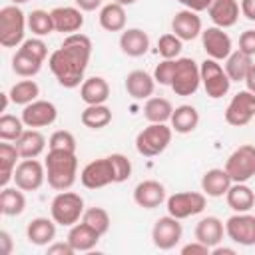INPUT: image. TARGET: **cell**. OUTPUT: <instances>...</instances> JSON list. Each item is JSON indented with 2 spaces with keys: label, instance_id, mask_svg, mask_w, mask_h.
Returning a JSON list of instances; mask_svg holds the SVG:
<instances>
[{
  "label": "cell",
  "instance_id": "obj_1",
  "mask_svg": "<svg viewBox=\"0 0 255 255\" xmlns=\"http://www.w3.org/2000/svg\"><path fill=\"white\" fill-rule=\"evenodd\" d=\"M92 56V40L86 34H68L58 50L48 58V66L62 88L74 90L82 86Z\"/></svg>",
  "mask_w": 255,
  "mask_h": 255
},
{
  "label": "cell",
  "instance_id": "obj_2",
  "mask_svg": "<svg viewBox=\"0 0 255 255\" xmlns=\"http://www.w3.org/2000/svg\"><path fill=\"white\" fill-rule=\"evenodd\" d=\"M44 165H46V179H48V185L52 189L66 191L76 183V177H78L76 151L48 149Z\"/></svg>",
  "mask_w": 255,
  "mask_h": 255
},
{
  "label": "cell",
  "instance_id": "obj_3",
  "mask_svg": "<svg viewBox=\"0 0 255 255\" xmlns=\"http://www.w3.org/2000/svg\"><path fill=\"white\" fill-rule=\"evenodd\" d=\"M28 18L18 8V4L4 6L0 10V44L4 48H20L24 42Z\"/></svg>",
  "mask_w": 255,
  "mask_h": 255
},
{
  "label": "cell",
  "instance_id": "obj_4",
  "mask_svg": "<svg viewBox=\"0 0 255 255\" xmlns=\"http://www.w3.org/2000/svg\"><path fill=\"white\" fill-rule=\"evenodd\" d=\"M84 199H82V195L80 193H76V191H60L54 199H52V203H50V215H52V219L58 223V225H62V227H72V225H76L80 219H82V215H84Z\"/></svg>",
  "mask_w": 255,
  "mask_h": 255
},
{
  "label": "cell",
  "instance_id": "obj_5",
  "mask_svg": "<svg viewBox=\"0 0 255 255\" xmlns=\"http://www.w3.org/2000/svg\"><path fill=\"white\" fill-rule=\"evenodd\" d=\"M173 129L167 124H149L135 135V149L143 157H155L171 143Z\"/></svg>",
  "mask_w": 255,
  "mask_h": 255
},
{
  "label": "cell",
  "instance_id": "obj_6",
  "mask_svg": "<svg viewBox=\"0 0 255 255\" xmlns=\"http://www.w3.org/2000/svg\"><path fill=\"white\" fill-rule=\"evenodd\" d=\"M201 86L199 64L193 58H175V70L169 88L177 96H193Z\"/></svg>",
  "mask_w": 255,
  "mask_h": 255
},
{
  "label": "cell",
  "instance_id": "obj_7",
  "mask_svg": "<svg viewBox=\"0 0 255 255\" xmlns=\"http://www.w3.org/2000/svg\"><path fill=\"white\" fill-rule=\"evenodd\" d=\"M199 74H201V86L211 100H219L229 92L231 80H229L225 68L217 60L205 58L199 64Z\"/></svg>",
  "mask_w": 255,
  "mask_h": 255
},
{
  "label": "cell",
  "instance_id": "obj_8",
  "mask_svg": "<svg viewBox=\"0 0 255 255\" xmlns=\"http://www.w3.org/2000/svg\"><path fill=\"white\" fill-rule=\"evenodd\" d=\"M225 171L233 183H247L251 177H255V145L243 143L233 149L225 161Z\"/></svg>",
  "mask_w": 255,
  "mask_h": 255
},
{
  "label": "cell",
  "instance_id": "obj_9",
  "mask_svg": "<svg viewBox=\"0 0 255 255\" xmlns=\"http://www.w3.org/2000/svg\"><path fill=\"white\" fill-rule=\"evenodd\" d=\"M165 205L167 213L181 221L201 213L207 205V195L203 191H177L165 199Z\"/></svg>",
  "mask_w": 255,
  "mask_h": 255
},
{
  "label": "cell",
  "instance_id": "obj_10",
  "mask_svg": "<svg viewBox=\"0 0 255 255\" xmlns=\"http://www.w3.org/2000/svg\"><path fill=\"white\" fill-rule=\"evenodd\" d=\"M80 181L88 189H100L110 183H116V171H114L110 155L98 157V159L86 163L84 169L80 171Z\"/></svg>",
  "mask_w": 255,
  "mask_h": 255
},
{
  "label": "cell",
  "instance_id": "obj_11",
  "mask_svg": "<svg viewBox=\"0 0 255 255\" xmlns=\"http://www.w3.org/2000/svg\"><path fill=\"white\" fill-rule=\"evenodd\" d=\"M255 118V94L249 90L237 92L225 108V122L233 128L247 126Z\"/></svg>",
  "mask_w": 255,
  "mask_h": 255
},
{
  "label": "cell",
  "instance_id": "obj_12",
  "mask_svg": "<svg viewBox=\"0 0 255 255\" xmlns=\"http://www.w3.org/2000/svg\"><path fill=\"white\" fill-rule=\"evenodd\" d=\"M181 235H183V227H181L179 219L169 213L159 217L151 227V241L161 251L173 249L181 241Z\"/></svg>",
  "mask_w": 255,
  "mask_h": 255
},
{
  "label": "cell",
  "instance_id": "obj_13",
  "mask_svg": "<svg viewBox=\"0 0 255 255\" xmlns=\"http://www.w3.org/2000/svg\"><path fill=\"white\" fill-rule=\"evenodd\" d=\"M12 181L22 191H36L46 181V165L40 163L36 157L22 159V161H18V165L14 169V179Z\"/></svg>",
  "mask_w": 255,
  "mask_h": 255
},
{
  "label": "cell",
  "instance_id": "obj_14",
  "mask_svg": "<svg viewBox=\"0 0 255 255\" xmlns=\"http://www.w3.org/2000/svg\"><path fill=\"white\" fill-rule=\"evenodd\" d=\"M225 235L237 245H255V215H251L249 211L233 213L225 221Z\"/></svg>",
  "mask_w": 255,
  "mask_h": 255
},
{
  "label": "cell",
  "instance_id": "obj_15",
  "mask_svg": "<svg viewBox=\"0 0 255 255\" xmlns=\"http://www.w3.org/2000/svg\"><path fill=\"white\" fill-rule=\"evenodd\" d=\"M201 46L207 58H213L217 62L227 60V56L233 52V42L229 34L219 26H209L201 32Z\"/></svg>",
  "mask_w": 255,
  "mask_h": 255
},
{
  "label": "cell",
  "instance_id": "obj_16",
  "mask_svg": "<svg viewBox=\"0 0 255 255\" xmlns=\"http://www.w3.org/2000/svg\"><path fill=\"white\" fill-rule=\"evenodd\" d=\"M20 118H22V122H24L26 128L38 129V128L52 126L56 122V118H58V110L48 100H34L32 104L24 106Z\"/></svg>",
  "mask_w": 255,
  "mask_h": 255
},
{
  "label": "cell",
  "instance_id": "obj_17",
  "mask_svg": "<svg viewBox=\"0 0 255 255\" xmlns=\"http://www.w3.org/2000/svg\"><path fill=\"white\" fill-rule=\"evenodd\" d=\"M171 32L183 40V42H189V40H195L197 36H201L203 32V24H201V18L197 16V12L193 10H179L175 12L173 20H171Z\"/></svg>",
  "mask_w": 255,
  "mask_h": 255
},
{
  "label": "cell",
  "instance_id": "obj_18",
  "mask_svg": "<svg viewBox=\"0 0 255 255\" xmlns=\"http://www.w3.org/2000/svg\"><path fill=\"white\" fill-rule=\"evenodd\" d=\"M167 199L165 195V187L163 183L155 181V179H145V181H139L133 189V201L143 207V209H155L159 207L163 201Z\"/></svg>",
  "mask_w": 255,
  "mask_h": 255
},
{
  "label": "cell",
  "instance_id": "obj_19",
  "mask_svg": "<svg viewBox=\"0 0 255 255\" xmlns=\"http://www.w3.org/2000/svg\"><path fill=\"white\" fill-rule=\"evenodd\" d=\"M239 12H241V6L237 0H211V4L207 8V14H209L213 26H219L223 30L237 24Z\"/></svg>",
  "mask_w": 255,
  "mask_h": 255
},
{
  "label": "cell",
  "instance_id": "obj_20",
  "mask_svg": "<svg viewBox=\"0 0 255 255\" xmlns=\"http://www.w3.org/2000/svg\"><path fill=\"white\" fill-rule=\"evenodd\" d=\"M50 12L54 20V32L76 34L84 26V14L78 6H58Z\"/></svg>",
  "mask_w": 255,
  "mask_h": 255
},
{
  "label": "cell",
  "instance_id": "obj_21",
  "mask_svg": "<svg viewBox=\"0 0 255 255\" xmlns=\"http://www.w3.org/2000/svg\"><path fill=\"white\" fill-rule=\"evenodd\" d=\"M223 235H225V223L215 215H207L199 219L195 225V239L211 249L223 241Z\"/></svg>",
  "mask_w": 255,
  "mask_h": 255
},
{
  "label": "cell",
  "instance_id": "obj_22",
  "mask_svg": "<svg viewBox=\"0 0 255 255\" xmlns=\"http://www.w3.org/2000/svg\"><path fill=\"white\" fill-rule=\"evenodd\" d=\"M153 90H155V80L145 70H131L126 76V92L133 100H147L153 96Z\"/></svg>",
  "mask_w": 255,
  "mask_h": 255
},
{
  "label": "cell",
  "instance_id": "obj_23",
  "mask_svg": "<svg viewBox=\"0 0 255 255\" xmlns=\"http://www.w3.org/2000/svg\"><path fill=\"white\" fill-rule=\"evenodd\" d=\"M120 48L129 58H139L149 50V36L141 28H126L120 36Z\"/></svg>",
  "mask_w": 255,
  "mask_h": 255
},
{
  "label": "cell",
  "instance_id": "obj_24",
  "mask_svg": "<svg viewBox=\"0 0 255 255\" xmlns=\"http://www.w3.org/2000/svg\"><path fill=\"white\" fill-rule=\"evenodd\" d=\"M80 98L86 106H94V104H106L110 98V84L106 78L102 76H92L86 78L80 86Z\"/></svg>",
  "mask_w": 255,
  "mask_h": 255
},
{
  "label": "cell",
  "instance_id": "obj_25",
  "mask_svg": "<svg viewBox=\"0 0 255 255\" xmlns=\"http://www.w3.org/2000/svg\"><path fill=\"white\" fill-rule=\"evenodd\" d=\"M231 177L225 171V167H213L207 169L201 177V191L207 197H223L227 193V189L231 187Z\"/></svg>",
  "mask_w": 255,
  "mask_h": 255
},
{
  "label": "cell",
  "instance_id": "obj_26",
  "mask_svg": "<svg viewBox=\"0 0 255 255\" xmlns=\"http://www.w3.org/2000/svg\"><path fill=\"white\" fill-rule=\"evenodd\" d=\"M56 221L48 217H34L26 227V237L32 245H50L56 237Z\"/></svg>",
  "mask_w": 255,
  "mask_h": 255
},
{
  "label": "cell",
  "instance_id": "obj_27",
  "mask_svg": "<svg viewBox=\"0 0 255 255\" xmlns=\"http://www.w3.org/2000/svg\"><path fill=\"white\" fill-rule=\"evenodd\" d=\"M100 233H96L90 225H86L84 221H78L76 225L70 227L68 231V243L74 247L76 253H82V251H92L98 241H100Z\"/></svg>",
  "mask_w": 255,
  "mask_h": 255
},
{
  "label": "cell",
  "instance_id": "obj_28",
  "mask_svg": "<svg viewBox=\"0 0 255 255\" xmlns=\"http://www.w3.org/2000/svg\"><path fill=\"white\" fill-rule=\"evenodd\" d=\"M169 126L175 133H191L199 126V112L191 104H181L173 108Z\"/></svg>",
  "mask_w": 255,
  "mask_h": 255
},
{
  "label": "cell",
  "instance_id": "obj_29",
  "mask_svg": "<svg viewBox=\"0 0 255 255\" xmlns=\"http://www.w3.org/2000/svg\"><path fill=\"white\" fill-rule=\"evenodd\" d=\"M225 201L235 213H243L255 205V191L247 183H231L225 193Z\"/></svg>",
  "mask_w": 255,
  "mask_h": 255
},
{
  "label": "cell",
  "instance_id": "obj_30",
  "mask_svg": "<svg viewBox=\"0 0 255 255\" xmlns=\"http://www.w3.org/2000/svg\"><path fill=\"white\" fill-rule=\"evenodd\" d=\"M18 151H20V157L22 159H30V157H38L44 147H46V137L42 131L38 129H24V133L14 141Z\"/></svg>",
  "mask_w": 255,
  "mask_h": 255
},
{
  "label": "cell",
  "instance_id": "obj_31",
  "mask_svg": "<svg viewBox=\"0 0 255 255\" xmlns=\"http://www.w3.org/2000/svg\"><path fill=\"white\" fill-rule=\"evenodd\" d=\"M100 26L106 32H124L126 30V10L118 2H108L100 10Z\"/></svg>",
  "mask_w": 255,
  "mask_h": 255
},
{
  "label": "cell",
  "instance_id": "obj_32",
  "mask_svg": "<svg viewBox=\"0 0 255 255\" xmlns=\"http://www.w3.org/2000/svg\"><path fill=\"white\" fill-rule=\"evenodd\" d=\"M18 159L20 157V151L16 147V143H0V185L6 187L12 179H14V169L18 165Z\"/></svg>",
  "mask_w": 255,
  "mask_h": 255
},
{
  "label": "cell",
  "instance_id": "obj_33",
  "mask_svg": "<svg viewBox=\"0 0 255 255\" xmlns=\"http://www.w3.org/2000/svg\"><path fill=\"white\" fill-rule=\"evenodd\" d=\"M251 66H253V58L251 56L243 54L241 50H233L227 56L223 68H225V72H227V76H229L231 82H245Z\"/></svg>",
  "mask_w": 255,
  "mask_h": 255
},
{
  "label": "cell",
  "instance_id": "obj_34",
  "mask_svg": "<svg viewBox=\"0 0 255 255\" xmlns=\"http://www.w3.org/2000/svg\"><path fill=\"white\" fill-rule=\"evenodd\" d=\"M173 106L167 98H147L143 106V116L149 124H167L171 120Z\"/></svg>",
  "mask_w": 255,
  "mask_h": 255
},
{
  "label": "cell",
  "instance_id": "obj_35",
  "mask_svg": "<svg viewBox=\"0 0 255 255\" xmlns=\"http://www.w3.org/2000/svg\"><path fill=\"white\" fill-rule=\"evenodd\" d=\"M26 209V197L20 187H2L0 193V211L8 217H16Z\"/></svg>",
  "mask_w": 255,
  "mask_h": 255
},
{
  "label": "cell",
  "instance_id": "obj_36",
  "mask_svg": "<svg viewBox=\"0 0 255 255\" xmlns=\"http://www.w3.org/2000/svg\"><path fill=\"white\" fill-rule=\"evenodd\" d=\"M42 60L30 56L28 52H24L22 48L16 50V54L12 56V70L16 76L20 78H34L40 70H42Z\"/></svg>",
  "mask_w": 255,
  "mask_h": 255
},
{
  "label": "cell",
  "instance_id": "obj_37",
  "mask_svg": "<svg viewBox=\"0 0 255 255\" xmlns=\"http://www.w3.org/2000/svg\"><path fill=\"white\" fill-rule=\"evenodd\" d=\"M82 124L90 129H102L112 122V110L106 104H94V106H86V110L80 116Z\"/></svg>",
  "mask_w": 255,
  "mask_h": 255
},
{
  "label": "cell",
  "instance_id": "obj_38",
  "mask_svg": "<svg viewBox=\"0 0 255 255\" xmlns=\"http://www.w3.org/2000/svg\"><path fill=\"white\" fill-rule=\"evenodd\" d=\"M8 94H10V100H12L16 106H28V104H32L34 100H38V96H40V86H38L34 80L26 78V80L16 82V84L10 88Z\"/></svg>",
  "mask_w": 255,
  "mask_h": 255
},
{
  "label": "cell",
  "instance_id": "obj_39",
  "mask_svg": "<svg viewBox=\"0 0 255 255\" xmlns=\"http://www.w3.org/2000/svg\"><path fill=\"white\" fill-rule=\"evenodd\" d=\"M28 28L34 36L38 38H44L48 34L54 32V20H52V12L48 10H32L28 14Z\"/></svg>",
  "mask_w": 255,
  "mask_h": 255
},
{
  "label": "cell",
  "instance_id": "obj_40",
  "mask_svg": "<svg viewBox=\"0 0 255 255\" xmlns=\"http://www.w3.org/2000/svg\"><path fill=\"white\" fill-rule=\"evenodd\" d=\"M80 221H84L86 225H90L100 235H106L108 229H110V223H112L110 213L104 207H90V209H86Z\"/></svg>",
  "mask_w": 255,
  "mask_h": 255
},
{
  "label": "cell",
  "instance_id": "obj_41",
  "mask_svg": "<svg viewBox=\"0 0 255 255\" xmlns=\"http://www.w3.org/2000/svg\"><path fill=\"white\" fill-rule=\"evenodd\" d=\"M24 122L22 118H16L12 114L0 116V139L2 141H16L24 133Z\"/></svg>",
  "mask_w": 255,
  "mask_h": 255
},
{
  "label": "cell",
  "instance_id": "obj_42",
  "mask_svg": "<svg viewBox=\"0 0 255 255\" xmlns=\"http://www.w3.org/2000/svg\"><path fill=\"white\" fill-rule=\"evenodd\" d=\"M181 48H183V40H179L173 32L163 34L157 40V52L163 60H175L181 54Z\"/></svg>",
  "mask_w": 255,
  "mask_h": 255
},
{
  "label": "cell",
  "instance_id": "obj_43",
  "mask_svg": "<svg viewBox=\"0 0 255 255\" xmlns=\"http://www.w3.org/2000/svg\"><path fill=\"white\" fill-rule=\"evenodd\" d=\"M48 149H64V151H76V137L68 129H58L48 139Z\"/></svg>",
  "mask_w": 255,
  "mask_h": 255
},
{
  "label": "cell",
  "instance_id": "obj_44",
  "mask_svg": "<svg viewBox=\"0 0 255 255\" xmlns=\"http://www.w3.org/2000/svg\"><path fill=\"white\" fill-rule=\"evenodd\" d=\"M110 159H112V165H114V171H116V183L128 181L129 175H131V161L124 153H112Z\"/></svg>",
  "mask_w": 255,
  "mask_h": 255
},
{
  "label": "cell",
  "instance_id": "obj_45",
  "mask_svg": "<svg viewBox=\"0 0 255 255\" xmlns=\"http://www.w3.org/2000/svg\"><path fill=\"white\" fill-rule=\"evenodd\" d=\"M175 70V60H161L153 70V80L159 86H169Z\"/></svg>",
  "mask_w": 255,
  "mask_h": 255
},
{
  "label": "cell",
  "instance_id": "obj_46",
  "mask_svg": "<svg viewBox=\"0 0 255 255\" xmlns=\"http://www.w3.org/2000/svg\"><path fill=\"white\" fill-rule=\"evenodd\" d=\"M20 48L24 50V52H28L30 56H34V58H38V60H46V56H48V46L44 44V40L42 38H38V36H34V38H28V40H24L22 44H20Z\"/></svg>",
  "mask_w": 255,
  "mask_h": 255
},
{
  "label": "cell",
  "instance_id": "obj_47",
  "mask_svg": "<svg viewBox=\"0 0 255 255\" xmlns=\"http://www.w3.org/2000/svg\"><path fill=\"white\" fill-rule=\"evenodd\" d=\"M239 50L247 56H255V30H245L239 36Z\"/></svg>",
  "mask_w": 255,
  "mask_h": 255
},
{
  "label": "cell",
  "instance_id": "obj_48",
  "mask_svg": "<svg viewBox=\"0 0 255 255\" xmlns=\"http://www.w3.org/2000/svg\"><path fill=\"white\" fill-rule=\"evenodd\" d=\"M46 251H48V255H74L76 253L74 247L68 243V239L66 241H52Z\"/></svg>",
  "mask_w": 255,
  "mask_h": 255
},
{
  "label": "cell",
  "instance_id": "obj_49",
  "mask_svg": "<svg viewBox=\"0 0 255 255\" xmlns=\"http://www.w3.org/2000/svg\"><path fill=\"white\" fill-rule=\"evenodd\" d=\"M211 253V247H207L205 243L201 241H193V243H187L181 247V255H209Z\"/></svg>",
  "mask_w": 255,
  "mask_h": 255
},
{
  "label": "cell",
  "instance_id": "obj_50",
  "mask_svg": "<svg viewBox=\"0 0 255 255\" xmlns=\"http://www.w3.org/2000/svg\"><path fill=\"white\" fill-rule=\"evenodd\" d=\"M177 2L183 4L187 10H193V12H203L211 4V0H177Z\"/></svg>",
  "mask_w": 255,
  "mask_h": 255
},
{
  "label": "cell",
  "instance_id": "obj_51",
  "mask_svg": "<svg viewBox=\"0 0 255 255\" xmlns=\"http://www.w3.org/2000/svg\"><path fill=\"white\" fill-rule=\"evenodd\" d=\"M0 253L2 255H10L12 253V237L8 231H0Z\"/></svg>",
  "mask_w": 255,
  "mask_h": 255
},
{
  "label": "cell",
  "instance_id": "obj_52",
  "mask_svg": "<svg viewBox=\"0 0 255 255\" xmlns=\"http://www.w3.org/2000/svg\"><path fill=\"white\" fill-rule=\"evenodd\" d=\"M241 14L247 18V20H251V22H255V0H241Z\"/></svg>",
  "mask_w": 255,
  "mask_h": 255
},
{
  "label": "cell",
  "instance_id": "obj_53",
  "mask_svg": "<svg viewBox=\"0 0 255 255\" xmlns=\"http://www.w3.org/2000/svg\"><path fill=\"white\" fill-rule=\"evenodd\" d=\"M74 2L82 12H94L96 8L102 6V0H74Z\"/></svg>",
  "mask_w": 255,
  "mask_h": 255
},
{
  "label": "cell",
  "instance_id": "obj_54",
  "mask_svg": "<svg viewBox=\"0 0 255 255\" xmlns=\"http://www.w3.org/2000/svg\"><path fill=\"white\" fill-rule=\"evenodd\" d=\"M245 86H247L249 92L255 94V64L251 66V70H249V74H247V78H245Z\"/></svg>",
  "mask_w": 255,
  "mask_h": 255
},
{
  "label": "cell",
  "instance_id": "obj_55",
  "mask_svg": "<svg viewBox=\"0 0 255 255\" xmlns=\"http://www.w3.org/2000/svg\"><path fill=\"white\" fill-rule=\"evenodd\" d=\"M213 255H235V249L233 247H221V245H215L211 249Z\"/></svg>",
  "mask_w": 255,
  "mask_h": 255
},
{
  "label": "cell",
  "instance_id": "obj_56",
  "mask_svg": "<svg viewBox=\"0 0 255 255\" xmlns=\"http://www.w3.org/2000/svg\"><path fill=\"white\" fill-rule=\"evenodd\" d=\"M114 2H118V4H122V6H131V4H135L137 0H114Z\"/></svg>",
  "mask_w": 255,
  "mask_h": 255
},
{
  "label": "cell",
  "instance_id": "obj_57",
  "mask_svg": "<svg viewBox=\"0 0 255 255\" xmlns=\"http://www.w3.org/2000/svg\"><path fill=\"white\" fill-rule=\"evenodd\" d=\"M26 2H30V0H12V4H26Z\"/></svg>",
  "mask_w": 255,
  "mask_h": 255
}]
</instances>
